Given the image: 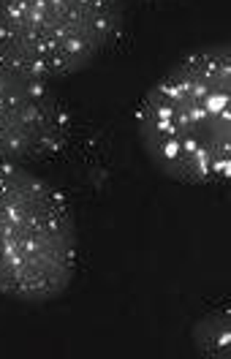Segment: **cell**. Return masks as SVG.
Masks as SVG:
<instances>
[{
    "mask_svg": "<svg viewBox=\"0 0 231 359\" xmlns=\"http://www.w3.org/2000/svg\"><path fill=\"white\" fill-rule=\"evenodd\" d=\"M141 153L180 185L231 177V46L204 44L180 57L141 95L134 114Z\"/></svg>",
    "mask_w": 231,
    "mask_h": 359,
    "instance_id": "cell-1",
    "label": "cell"
},
{
    "mask_svg": "<svg viewBox=\"0 0 231 359\" xmlns=\"http://www.w3.org/2000/svg\"><path fill=\"white\" fill-rule=\"evenodd\" d=\"M79 267L69 196L27 163L0 161V297L49 305L66 297Z\"/></svg>",
    "mask_w": 231,
    "mask_h": 359,
    "instance_id": "cell-2",
    "label": "cell"
},
{
    "mask_svg": "<svg viewBox=\"0 0 231 359\" xmlns=\"http://www.w3.org/2000/svg\"><path fill=\"white\" fill-rule=\"evenodd\" d=\"M128 33V0H0V41L46 79L106 57Z\"/></svg>",
    "mask_w": 231,
    "mask_h": 359,
    "instance_id": "cell-3",
    "label": "cell"
},
{
    "mask_svg": "<svg viewBox=\"0 0 231 359\" xmlns=\"http://www.w3.org/2000/svg\"><path fill=\"white\" fill-rule=\"evenodd\" d=\"M71 112L52 79L0 41V161L36 163L69 147Z\"/></svg>",
    "mask_w": 231,
    "mask_h": 359,
    "instance_id": "cell-4",
    "label": "cell"
},
{
    "mask_svg": "<svg viewBox=\"0 0 231 359\" xmlns=\"http://www.w3.org/2000/svg\"><path fill=\"white\" fill-rule=\"evenodd\" d=\"M190 343L202 359H231V311L212 308L190 327Z\"/></svg>",
    "mask_w": 231,
    "mask_h": 359,
    "instance_id": "cell-5",
    "label": "cell"
}]
</instances>
